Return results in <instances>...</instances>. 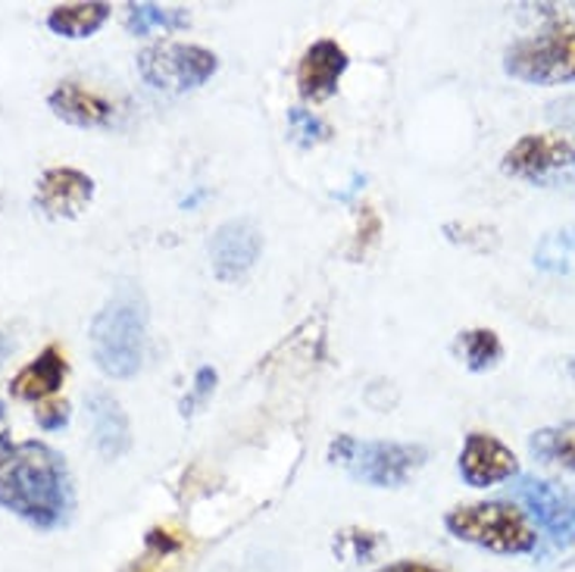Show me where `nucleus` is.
<instances>
[{
    "label": "nucleus",
    "instance_id": "1",
    "mask_svg": "<svg viewBox=\"0 0 575 572\" xmlns=\"http://www.w3.org/2000/svg\"><path fill=\"white\" fill-rule=\"evenodd\" d=\"M76 504L67 460L44 442H17L0 432V507L34 529H57Z\"/></svg>",
    "mask_w": 575,
    "mask_h": 572
},
{
    "label": "nucleus",
    "instance_id": "2",
    "mask_svg": "<svg viewBox=\"0 0 575 572\" xmlns=\"http://www.w3.org/2000/svg\"><path fill=\"white\" fill-rule=\"evenodd\" d=\"M148 304L135 285H119L91 323V354L103 376L132 378L145 363Z\"/></svg>",
    "mask_w": 575,
    "mask_h": 572
},
{
    "label": "nucleus",
    "instance_id": "3",
    "mask_svg": "<svg viewBox=\"0 0 575 572\" xmlns=\"http://www.w3.org/2000/svg\"><path fill=\"white\" fill-rule=\"evenodd\" d=\"M444 525L454 539L485 548L492 554H532L538 548V529L532 525L526 510L509 501H482L454 507L444 516Z\"/></svg>",
    "mask_w": 575,
    "mask_h": 572
},
{
    "label": "nucleus",
    "instance_id": "4",
    "mask_svg": "<svg viewBox=\"0 0 575 572\" xmlns=\"http://www.w3.org/2000/svg\"><path fill=\"white\" fill-rule=\"evenodd\" d=\"M331 463L373 489H397L428 460L423 444L410 442H357L354 435H338L329 447Z\"/></svg>",
    "mask_w": 575,
    "mask_h": 572
},
{
    "label": "nucleus",
    "instance_id": "5",
    "mask_svg": "<svg viewBox=\"0 0 575 572\" xmlns=\"http://www.w3.org/2000/svg\"><path fill=\"white\" fill-rule=\"evenodd\" d=\"M504 72L526 85L575 82V22H557L509 45L504 53Z\"/></svg>",
    "mask_w": 575,
    "mask_h": 572
},
{
    "label": "nucleus",
    "instance_id": "6",
    "mask_svg": "<svg viewBox=\"0 0 575 572\" xmlns=\"http://www.w3.org/2000/svg\"><path fill=\"white\" fill-rule=\"evenodd\" d=\"M219 69V57L214 50L200 48V45H179V41H166V45H150L138 53V72L141 79L166 91V95H185L195 91L207 79H214Z\"/></svg>",
    "mask_w": 575,
    "mask_h": 572
},
{
    "label": "nucleus",
    "instance_id": "7",
    "mask_svg": "<svg viewBox=\"0 0 575 572\" xmlns=\"http://www.w3.org/2000/svg\"><path fill=\"white\" fill-rule=\"evenodd\" d=\"M504 172L542 188L575 185V145L563 135H523L504 154Z\"/></svg>",
    "mask_w": 575,
    "mask_h": 572
},
{
    "label": "nucleus",
    "instance_id": "8",
    "mask_svg": "<svg viewBox=\"0 0 575 572\" xmlns=\"http://www.w3.org/2000/svg\"><path fill=\"white\" fill-rule=\"evenodd\" d=\"M207 250H210L214 276L219 282H241L264 254V231L257 229V223L247 219V216L226 219L210 235Z\"/></svg>",
    "mask_w": 575,
    "mask_h": 572
},
{
    "label": "nucleus",
    "instance_id": "9",
    "mask_svg": "<svg viewBox=\"0 0 575 572\" xmlns=\"http://www.w3.org/2000/svg\"><path fill=\"white\" fill-rule=\"evenodd\" d=\"M509 494H513V501L526 504V510L544 532H551L557 539L575 532V489L569 485L523 475L516 485H509Z\"/></svg>",
    "mask_w": 575,
    "mask_h": 572
},
{
    "label": "nucleus",
    "instance_id": "10",
    "mask_svg": "<svg viewBox=\"0 0 575 572\" xmlns=\"http://www.w3.org/2000/svg\"><path fill=\"white\" fill-rule=\"evenodd\" d=\"M95 191L98 185L88 172L76 166H53V169H44L34 185V204L48 213L50 219H79L91 207Z\"/></svg>",
    "mask_w": 575,
    "mask_h": 572
},
{
    "label": "nucleus",
    "instance_id": "11",
    "mask_svg": "<svg viewBox=\"0 0 575 572\" xmlns=\"http://www.w3.org/2000/svg\"><path fill=\"white\" fill-rule=\"evenodd\" d=\"M519 473V460L507 444L485 432L466 435L460 451V475L473 489H492Z\"/></svg>",
    "mask_w": 575,
    "mask_h": 572
},
{
    "label": "nucleus",
    "instance_id": "12",
    "mask_svg": "<svg viewBox=\"0 0 575 572\" xmlns=\"http://www.w3.org/2000/svg\"><path fill=\"white\" fill-rule=\"evenodd\" d=\"M347 50L323 38V41H313L310 48L304 50L300 66H297V91L304 100H326L338 91V82L347 69Z\"/></svg>",
    "mask_w": 575,
    "mask_h": 572
},
{
    "label": "nucleus",
    "instance_id": "13",
    "mask_svg": "<svg viewBox=\"0 0 575 572\" xmlns=\"http://www.w3.org/2000/svg\"><path fill=\"white\" fill-rule=\"evenodd\" d=\"M48 107L57 119L79 129H107L113 126L116 103L95 88H85L79 82H60L48 95Z\"/></svg>",
    "mask_w": 575,
    "mask_h": 572
},
{
    "label": "nucleus",
    "instance_id": "14",
    "mask_svg": "<svg viewBox=\"0 0 575 572\" xmlns=\"http://www.w3.org/2000/svg\"><path fill=\"white\" fill-rule=\"evenodd\" d=\"M88 416L95 425V447L100 451V457L119 460L122 454H129L132 425H129V416L113 394L103 392V388L88 394Z\"/></svg>",
    "mask_w": 575,
    "mask_h": 572
},
{
    "label": "nucleus",
    "instance_id": "15",
    "mask_svg": "<svg viewBox=\"0 0 575 572\" xmlns=\"http://www.w3.org/2000/svg\"><path fill=\"white\" fill-rule=\"evenodd\" d=\"M69 376V363L63 357L60 347H44L29 366H22L13 382H10V394L19 401H38L44 404L50 394H57L63 388V382Z\"/></svg>",
    "mask_w": 575,
    "mask_h": 572
},
{
    "label": "nucleus",
    "instance_id": "16",
    "mask_svg": "<svg viewBox=\"0 0 575 572\" xmlns=\"http://www.w3.org/2000/svg\"><path fill=\"white\" fill-rule=\"evenodd\" d=\"M113 7L100 0H82V3H60L48 13V29L60 38H91L100 26L110 19Z\"/></svg>",
    "mask_w": 575,
    "mask_h": 572
},
{
    "label": "nucleus",
    "instance_id": "17",
    "mask_svg": "<svg viewBox=\"0 0 575 572\" xmlns=\"http://www.w3.org/2000/svg\"><path fill=\"white\" fill-rule=\"evenodd\" d=\"M528 451H532V457L538 460V463L575 473V420L573 423L538 428L528 438Z\"/></svg>",
    "mask_w": 575,
    "mask_h": 572
},
{
    "label": "nucleus",
    "instance_id": "18",
    "mask_svg": "<svg viewBox=\"0 0 575 572\" xmlns=\"http://www.w3.org/2000/svg\"><path fill=\"white\" fill-rule=\"evenodd\" d=\"M191 13L185 7H160V3H129L126 29L138 38L153 32H179L188 29Z\"/></svg>",
    "mask_w": 575,
    "mask_h": 572
},
{
    "label": "nucleus",
    "instance_id": "19",
    "mask_svg": "<svg viewBox=\"0 0 575 572\" xmlns=\"http://www.w3.org/2000/svg\"><path fill=\"white\" fill-rule=\"evenodd\" d=\"M460 354L463 363L473 369V373H488L497 361L504 357V344L497 338V332L492 328H469L460 332Z\"/></svg>",
    "mask_w": 575,
    "mask_h": 572
},
{
    "label": "nucleus",
    "instance_id": "20",
    "mask_svg": "<svg viewBox=\"0 0 575 572\" xmlns=\"http://www.w3.org/2000/svg\"><path fill=\"white\" fill-rule=\"evenodd\" d=\"M288 129H291V141L300 148H313V145H323L331 138L329 122H323L319 116L304 110V107L288 110Z\"/></svg>",
    "mask_w": 575,
    "mask_h": 572
},
{
    "label": "nucleus",
    "instance_id": "21",
    "mask_svg": "<svg viewBox=\"0 0 575 572\" xmlns=\"http://www.w3.org/2000/svg\"><path fill=\"white\" fill-rule=\"evenodd\" d=\"M378 548H381V535L378 532H366V529H345L335 539V554L341 556V560H357V563L373 560Z\"/></svg>",
    "mask_w": 575,
    "mask_h": 572
},
{
    "label": "nucleus",
    "instance_id": "22",
    "mask_svg": "<svg viewBox=\"0 0 575 572\" xmlns=\"http://www.w3.org/2000/svg\"><path fill=\"white\" fill-rule=\"evenodd\" d=\"M378 235H381V219H378V213L373 210V207H363L360 226H357L354 245H350V257H354V260H360L363 254H366L369 247L376 245Z\"/></svg>",
    "mask_w": 575,
    "mask_h": 572
},
{
    "label": "nucleus",
    "instance_id": "23",
    "mask_svg": "<svg viewBox=\"0 0 575 572\" xmlns=\"http://www.w3.org/2000/svg\"><path fill=\"white\" fill-rule=\"evenodd\" d=\"M216 382H219V376H216L214 366H200L198 376H195V388H191V394L181 401V416H191L195 407L207 404V397L216 392Z\"/></svg>",
    "mask_w": 575,
    "mask_h": 572
},
{
    "label": "nucleus",
    "instance_id": "24",
    "mask_svg": "<svg viewBox=\"0 0 575 572\" xmlns=\"http://www.w3.org/2000/svg\"><path fill=\"white\" fill-rule=\"evenodd\" d=\"M34 416L44 432H60L69 423V404L67 401H44V404H38Z\"/></svg>",
    "mask_w": 575,
    "mask_h": 572
},
{
    "label": "nucleus",
    "instance_id": "25",
    "mask_svg": "<svg viewBox=\"0 0 575 572\" xmlns=\"http://www.w3.org/2000/svg\"><path fill=\"white\" fill-rule=\"evenodd\" d=\"M547 119L554 126H563V129L575 131V91L573 95H563V98L551 100L547 103Z\"/></svg>",
    "mask_w": 575,
    "mask_h": 572
},
{
    "label": "nucleus",
    "instance_id": "26",
    "mask_svg": "<svg viewBox=\"0 0 575 572\" xmlns=\"http://www.w3.org/2000/svg\"><path fill=\"white\" fill-rule=\"evenodd\" d=\"M148 544L153 548V551H160V554H169V551H176V548H179V541L169 539V532H163V529H150Z\"/></svg>",
    "mask_w": 575,
    "mask_h": 572
},
{
    "label": "nucleus",
    "instance_id": "27",
    "mask_svg": "<svg viewBox=\"0 0 575 572\" xmlns=\"http://www.w3.org/2000/svg\"><path fill=\"white\" fill-rule=\"evenodd\" d=\"M378 572H438L435 566H426V563H416V560H397V563H388Z\"/></svg>",
    "mask_w": 575,
    "mask_h": 572
}]
</instances>
